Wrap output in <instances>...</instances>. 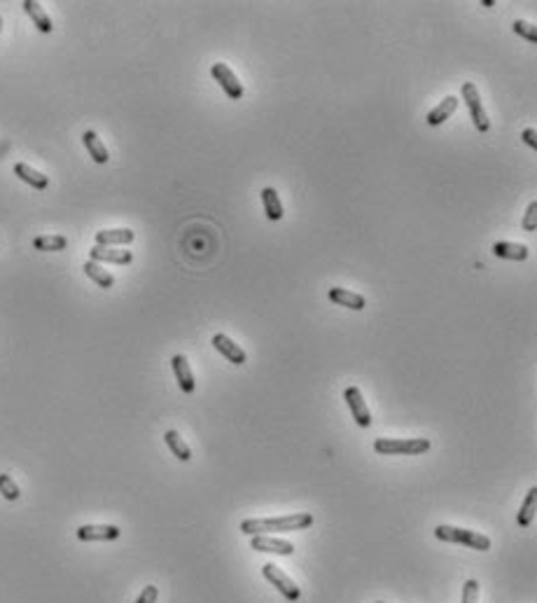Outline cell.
Masks as SVG:
<instances>
[{
    "label": "cell",
    "instance_id": "1",
    "mask_svg": "<svg viewBox=\"0 0 537 603\" xmlns=\"http://www.w3.org/2000/svg\"><path fill=\"white\" fill-rule=\"evenodd\" d=\"M313 524L311 512H294L285 517H266V519H245L241 521V533L245 535H268V533H290L304 531Z\"/></svg>",
    "mask_w": 537,
    "mask_h": 603
},
{
    "label": "cell",
    "instance_id": "2",
    "mask_svg": "<svg viewBox=\"0 0 537 603\" xmlns=\"http://www.w3.org/2000/svg\"><path fill=\"white\" fill-rule=\"evenodd\" d=\"M430 447L428 438H379L374 442V452L381 456H421Z\"/></svg>",
    "mask_w": 537,
    "mask_h": 603
},
{
    "label": "cell",
    "instance_id": "3",
    "mask_svg": "<svg viewBox=\"0 0 537 603\" xmlns=\"http://www.w3.org/2000/svg\"><path fill=\"white\" fill-rule=\"evenodd\" d=\"M434 538L441 542H455V545H467L472 549H479V552H488L491 549V538L483 535L479 531H469V528H458V526H448V524H439L434 528Z\"/></svg>",
    "mask_w": 537,
    "mask_h": 603
},
{
    "label": "cell",
    "instance_id": "4",
    "mask_svg": "<svg viewBox=\"0 0 537 603\" xmlns=\"http://www.w3.org/2000/svg\"><path fill=\"white\" fill-rule=\"evenodd\" d=\"M462 100L467 103V110H469V117L476 126L479 133H488L491 129V119H488L486 110H483V103H481V96H479V89H476L474 82H465L462 84Z\"/></svg>",
    "mask_w": 537,
    "mask_h": 603
},
{
    "label": "cell",
    "instance_id": "5",
    "mask_svg": "<svg viewBox=\"0 0 537 603\" xmlns=\"http://www.w3.org/2000/svg\"><path fill=\"white\" fill-rule=\"evenodd\" d=\"M262 575H264V578H266L268 582H271V585L276 587L278 592L283 594L287 601H299L301 589H299L297 585H294V580H292L287 573L280 571L278 566H273V564H264V566H262Z\"/></svg>",
    "mask_w": 537,
    "mask_h": 603
},
{
    "label": "cell",
    "instance_id": "6",
    "mask_svg": "<svg viewBox=\"0 0 537 603\" xmlns=\"http://www.w3.org/2000/svg\"><path fill=\"white\" fill-rule=\"evenodd\" d=\"M211 75H213L215 82L222 87V91L232 100L243 98V84H241V80L236 77V73H234L227 64H213L211 66Z\"/></svg>",
    "mask_w": 537,
    "mask_h": 603
},
{
    "label": "cell",
    "instance_id": "7",
    "mask_svg": "<svg viewBox=\"0 0 537 603\" xmlns=\"http://www.w3.org/2000/svg\"><path fill=\"white\" fill-rule=\"evenodd\" d=\"M344 400L348 405V410H351L355 424H358L360 428H369L372 426V412H369L367 402L365 398H362V391L358 386H348L344 391Z\"/></svg>",
    "mask_w": 537,
    "mask_h": 603
},
{
    "label": "cell",
    "instance_id": "8",
    "mask_svg": "<svg viewBox=\"0 0 537 603\" xmlns=\"http://www.w3.org/2000/svg\"><path fill=\"white\" fill-rule=\"evenodd\" d=\"M122 531L119 526H112V524H84L77 528V538L82 542H93V540H117Z\"/></svg>",
    "mask_w": 537,
    "mask_h": 603
},
{
    "label": "cell",
    "instance_id": "9",
    "mask_svg": "<svg viewBox=\"0 0 537 603\" xmlns=\"http://www.w3.org/2000/svg\"><path fill=\"white\" fill-rule=\"evenodd\" d=\"M250 545L255 552H271V554H278V557H290V554H294L292 542L271 538V535H252Z\"/></svg>",
    "mask_w": 537,
    "mask_h": 603
},
{
    "label": "cell",
    "instance_id": "10",
    "mask_svg": "<svg viewBox=\"0 0 537 603\" xmlns=\"http://www.w3.org/2000/svg\"><path fill=\"white\" fill-rule=\"evenodd\" d=\"M89 260L91 262H110V265H131L133 262V253L131 251H122V248H103V246H93L89 251Z\"/></svg>",
    "mask_w": 537,
    "mask_h": 603
},
{
    "label": "cell",
    "instance_id": "11",
    "mask_svg": "<svg viewBox=\"0 0 537 603\" xmlns=\"http://www.w3.org/2000/svg\"><path fill=\"white\" fill-rule=\"evenodd\" d=\"M211 344L215 346V351L222 353V356L234 365H243L248 360V353L236 344V341L227 337V334H215V337L211 339Z\"/></svg>",
    "mask_w": 537,
    "mask_h": 603
},
{
    "label": "cell",
    "instance_id": "12",
    "mask_svg": "<svg viewBox=\"0 0 537 603\" xmlns=\"http://www.w3.org/2000/svg\"><path fill=\"white\" fill-rule=\"evenodd\" d=\"M327 297H330L332 304H337V306H346V309H351V311H362V309H365V306H367L365 295L353 292V290H348V288H330V292H327Z\"/></svg>",
    "mask_w": 537,
    "mask_h": 603
},
{
    "label": "cell",
    "instance_id": "13",
    "mask_svg": "<svg viewBox=\"0 0 537 603\" xmlns=\"http://www.w3.org/2000/svg\"><path fill=\"white\" fill-rule=\"evenodd\" d=\"M171 367H173V374H176L180 391L187 393V395L197 391V379H194V372H192V367H190V363H187L185 356H180V353L178 356H173Z\"/></svg>",
    "mask_w": 537,
    "mask_h": 603
},
{
    "label": "cell",
    "instance_id": "14",
    "mask_svg": "<svg viewBox=\"0 0 537 603\" xmlns=\"http://www.w3.org/2000/svg\"><path fill=\"white\" fill-rule=\"evenodd\" d=\"M96 246H103V248H119V246H129L133 244L136 234L126 227H117V230H100L96 232Z\"/></svg>",
    "mask_w": 537,
    "mask_h": 603
},
{
    "label": "cell",
    "instance_id": "15",
    "mask_svg": "<svg viewBox=\"0 0 537 603\" xmlns=\"http://www.w3.org/2000/svg\"><path fill=\"white\" fill-rule=\"evenodd\" d=\"M493 255L500 260H514V262H526L530 258V251L526 244H514V241H495Z\"/></svg>",
    "mask_w": 537,
    "mask_h": 603
},
{
    "label": "cell",
    "instance_id": "16",
    "mask_svg": "<svg viewBox=\"0 0 537 603\" xmlns=\"http://www.w3.org/2000/svg\"><path fill=\"white\" fill-rule=\"evenodd\" d=\"M458 103H460L458 96H446L444 100H441V103H437L432 110L428 112V115H425V122H428L430 126H441L448 117L453 115L455 110H458Z\"/></svg>",
    "mask_w": 537,
    "mask_h": 603
},
{
    "label": "cell",
    "instance_id": "17",
    "mask_svg": "<svg viewBox=\"0 0 537 603\" xmlns=\"http://www.w3.org/2000/svg\"><path fill=\"white\" fill-rule=\"evenodd\" d=\"M15 176H17L19 180H24L26 185H31L33 190H47V187H50V178H47L45 173L36 171L33 166L24 164V162H17V164H15Z\"/></svg>",
    "mask_w": 537,
    "mask_h": 603
},
{
    "label": "cell",
    "instance_id": "18",
    "mask_svg": "<svg viewBox=\"0 0 537 603\" xmlns=\"http://www.w3.org/2000/svg\"><path fill=\"white\" fill-rule=\"evenodd\" d=\"M22 8H24V12L26 15L31 17V22L36 24V29L40 31V33H52V19H50V15H47L45 12V8L40 3H36V0H24L22 3Z\"/></svg>",
    "mask_w": 537,
    "mask_h": 603
},
{
    "label": "cell",
    "instance_id": "19",
    "mask_svg": "<svg viewBox=\"0 0 537 603\" xmlns=\"http://www.w3.org/2000/svg\"><path fill=\"white\" fill-rule=\"evenodd\" d=\"M82 143L86 147V152H89V157L93 159L96 164H107V159H110V155H107V147L103 140L98 138L96 131H84L82 133Z\"/></svg>",
    "mask_w": 537,
    "mask_h": 603
},
{
    "label": "cell",
    "instance_id": "20",
    "mask_svg": "<svg viewBox=\"0 0 537 603\" xmlns=\"http://www.w3.org/2000/svg\"><path fill=\"white\" fill-rule=\"evenodd\" d=\"M535 507H537V486H530L526 498H523V502H521V510H519V514H516V524H519V528H528L530 524H533Z\"/></svg>",
    "mask_w": 537,
    "mask_h": 603
},
{
    "label": "cell",
    "instance_id": "21",
    "mask_svg": "<svg viewBox=\"0 0 537 603\" xmlns=\"http://www.w3.org/2000/svg\"><path fill=\"white\" fill-rule=\"evenodd\" d=\"M262 204H264V213L271 223L283 220V204H280L278 192L273 190V187H264V190H262Z\"/></svg>",
    "mask_w": 537,
    "mask_h": 603
},
{
    "label": "cell",
    "instance_id": "22",
    "mask_svg": "<svg viewBox=\"0 0 537 603\" xmlns=\"http://www.w3.org/2000/svg\"><path fill=\"white\" fill-rule=\"evenodd\" d=\"M66 246H68V239L61 237V234H45V237L33 239V248H36V251H43V253L66 251Z\"/></svg>",
    "mask_w": 537,
    "mask_h": 603
},
{
    "label": "cell",
    "instance_id": "23",
    "mask_svg": "<svg viewBox=\"0 0 537 603\" xmlns=\"http://www.w3.org/2000/svg\"><path fill=\"white\" fill-rule=\"evenodd\" d=\"M82 269H84L86 276H89L98 288H105V290H107V288L115 285V276H112L110 271H105L98 262H91V260H89V262L82 265Z\"/></svg>",
    "mask_w": 537,
    "mask_h": 603
},
{
    "label": "cell",
    "instance_id": "24",
    "mask_svg": "<svg viewBox=\"0 0 537 603\" xmlns=\"http://www.w3.org/2000/svg\"><path fill=\"white\" fill-rule=\"evenodd\" d=\"M164 440H166V445H169V449L173 452V456H176L178 461H190L192 459V449H190V445H187L183 438H180L178 431H166Z\"/></svg>",
    "mask_w": 537,
    "mask_h": 603
},
{
    "label": "cell",
    "instance_id": "25",
    "mask_svg": "<svg viewBox=\"0 0 537 603\" xmlns=\"http://www.w3.org/2000/svg\"><path fill=\"white\" fill-rule=\"evenodd\" d=\"M0 493H3L5 500H19L22 489H19V484L10 477V475H0Z\"/></svg>",
    "mask_w": 537,
    "mask_h": 603
},
{
    "label": "cell",
    "instance_id": "26",
    "mask_svg": "<svg viewBox=\"0 0 537 603\" xmlns=\"http://www.w3.org/2000/svg\"><path fill=\"white\" fill-rule=\"evenodd\" d=\"M512 31L516 33V36H521V38H526L528 43H537V29L533 24H528V22H514L512 24Z\"/></svg>",
    "mask_w": 537,
    "mask_h": 603
},
{
    "label": "cell",
    "instance_id": "27",
    "mask_svg": "<svg viewBox=\"0 0 537 603\" xmlns=\"http://www.w3.org/2000/svg\"><path fill=\"white\" fill-rule=\"evenodd\" d=\"M535 227H537V201H530L526 213H523V230L535 232Z\"/></svg>",
    "mask_w": 537,
    "mask_h": 603
},
{
    "label": "cell",
    "instance_id": "28",
    "mask_svg": "<svg viewBox=\"0 0 537 603\" xmlns=\"http://www.w3.org/2000/svg\"><path fill=\"white\" fill-rule=\"evenodd\" d=\"M476 601H479V582L467 580L465 587H462V603H476Z\"/></svg>",
    "mask_w": 537,
    "mask_h": 603
},
{
    "label": "cell",
    "instance_id": "29",
    "mask_svg": "<svg viewBox=\"0 0 537 603\" xmlns=\"http://www.w3.org/2000/svg\"><path fill=\"white\" fill-rule=\"evenodd\" d=\"M157 599H159V589L154 587V585H147L143 592H140L136 603H157Z\"/></svg>",
    "mask_w": 537,
    "mask_h": 603
},
{
    "label": "cell",
    "instance_id": "30",
    "mask_svg": "<svg viewBox=\"0 0 537 603\" xmlns=\"http://www.w3.org/2000/svg\"><path fill=\"white\" fill-rule=\"evenodd\" d=\"M521 138H523V143H526L528 147L537 150V133H535V129H523Z\"/></svg>",
    "mask_w": 537,
    "mask_h": 603
},
{
    "label": "cell",
    "instance_id": "31",
    "mask_svg": "<svg viewBox=\"0 0 537 603\" xmlns=\"http://www.w3.org/2000/svg\"><path fill=\"white\" fill-rule=\"evenodd\" d=\"M0 31H3V17H0Z\"/></svg>",
    "mask_w": 537,
    "mask_h": 603
},
{
    "label": "cell",
    "instance_id": "32",
    "mask_svg": "<svg viewBox=\"0 0 537 603\" xmlns=\"http://www.w3.org/2000/svg\"><path fill=\"white\" fill-rule=\"evenodd\" d=\"M376 603H384V601H376Z\"/></svg>",
    "mask_w": 537,
    "mask_h": 603
}]
</instances>
